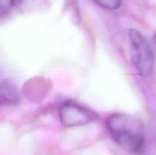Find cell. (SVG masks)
Instances as JSON below:
<instances>
[{"label":"cell","instance_id":"cell-5","mask_svg":"<svg viewBox=\"0 0 156 155\" xmlns=\"http://www.w3.org/2000/svg\"><path fill=\"white\" fill-rule=\"evenodd\" d=\"M101 7L108 10H117L121 6L123 0H94Z\"/></svg>","mask_w":156,"mask_h":155},{"label":"cell","instance_id":"cell-1","mask_svg":"<svg viewBox=\"0 0 156 155\" xmlns=\"http://www.w3.org/2000/svg\"><path fill=\"white\" fill-rule=\"evenodd\" d=\"M110 135L125 150L142 153L146 147V135L143 123L140 119L124 113L112 114L106 121Z\"/></svg>","mask_w":156,"mask_h":155},{"label":"cell","instance_id":"cell-6","mask_svg":"<svg viewBox=\"0 0 156 155\" xmlns=\"http://www.w3.org/2000/svg\"><path fill=\"white\" fill-rule=\"evenodd\" d=\"M27 0H9V4L13 7H18L24 4Z\"/></svg>","mask_w":156,"mask_h":155},{"label":"cell","instance_id":"cell-7","mask_svg":"<svg viewBox=\"0 0 156 155\" xmlns=\"http://www.w3.org/2000/svg\"><path fill=\"white\" fill-rule=\"evenodd\" d=\"M8 11V7L6 5H5L4 4H2L0 3V17H2V15H4Z\"/></svg>","mask_w":156,"mask_h":155},{"label":"cell","instance_id":"cell-3","mask_svg":"<svg viewBox=\"0 0 156 155\" xmlns=\"http://www.w3.org/2000/svg\"><path fill=\"white\" fill-rule=\"evenodd\" d=\"M59 117L66 127H77L88 124L97 119V115L90 109L75 102L67 101L60 106Z\"/></svg>","mask_w":156,"mask_h":155},{"label":"cell","instance_id":"cell-8","mask_svg":"<svg viewBox=\"0 0 156 155\" xmlns=\"http://www.w3.org/2000/svg\"><path fill=\"white\" fill-rule=\"evenodd\" d=\"M153 44H154V46H155V50H156V33L155 34L153 37Z\"/></svg>","mask_w":156,"mask_h":155},{"label":"cell","instance_id":"cell-4","mask_svg":"<svg viewBox=\"0 0 156 155\" xmlns=\"http://www.w3.org/2000/svg\"><path fill=\"white\" fill-rule=\"evenodd\" d=\"M20 101V95L16 87L8 81L0 82V107L16 105Z\"/></svg>","mask_w":156,"mask_h":155},{"label":"cell","instance_id":"cell-2","mask_svg":"<svg viewBox=\"0 0 156 155\" xmlns=\"http://www.w3.org/2000/svg\"><path fill=\"white\" fill-rule=\"evenodd\" d=\"M130 43L131 62L142 76H148L154 68V53L147 40L139 30L131 28L128 33Z\"/></svg>","mask_w":156,"mask_h":155}]
</instances>
